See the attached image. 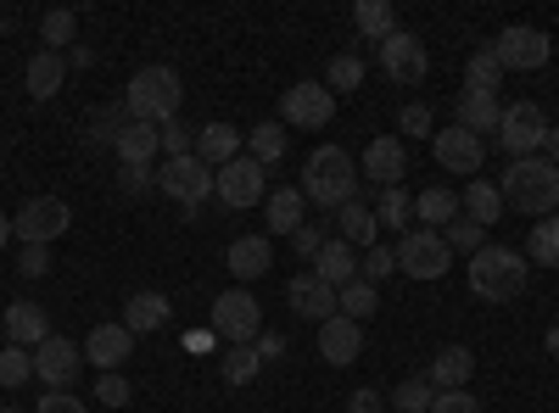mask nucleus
<instances>
[{"label":"nucleus","instance_id":"nucleus-1","mask_svg":"<svg viewBox=\"0 0 559 413\" xmlns=\"http://www.w3.org/2000/svg\"><path fill=\"white\" fill-rule=\"evenodd\" d=\"M358 185H364V173H358V162L342 146H319L302 162V196L313 207H324V212H342L347 202H358Z\"/></svg>","mask_w":559,"mask_h":413},{"label":"nucleus","instance_id":"nucleus-2","mask_svg":"<svg viewBox=\"0 0 559 413\" xmlns=\"http://www.w3.org/2000/svg\"><path fill=\"white\" fill-rule=\"evenodd\" d=\"M498 196H503V207H515V212L548 218V212H559V168H554L548 157H521V162H509Z\"/></svg>","mask_w":559,"mask_h":413},{"label":"nucleus","instance_id":"nucleus-3","mask_svg":"<svg viewBox=\"0 0 559 413\" xmlns=\"http://www.w3.org/2000/svg\"><path fill=\"white\" fill-rule=\"evenodd\" d=\"M179 101H185V84H179V73H174L168 62L140 68V73L129 78V89H123L129 118H134V123H152V129L174 123V118H179Z\"/></svg>","mask_w":559,"mask_h":413},{"label":"nucleus","instance_id":"nucleus-4","mask_svg":"<svg viewBox=\"0 0 559 413\" xmlns=\"http://www.w3.org/2000/svg\"><path fill=\"white\" fill-rule=\"evenodd\" d=\"M526 274H532L526 252L481 246V252L471 257V268H464V280H471V291H476L481 302H515V296L526 291Z\"/></svg>","mask_w":559,"mask_h":413},{"label":"nucleus","instance_id":"nucleus-5","mask_svg":"<svg viewBox=\"0 0 559 413\" xmlns=\"http://www.w3.org/2000/svg\"><path fill=\"white\" fill-rule=\"evenodd\" d=\"M207 325H213V336L229 341V347H252V341L263 336V307H258V296H252L247 286H229V291L213 296Z\"/></svg>","mask_w":559,"mask_h":413},{"label":"nucleus","instance_id":"nucleus-6","mask_svg":"<svg viewBox=\"0 0 559 413\" xmlns=\"http://www.w3.org/2000/svg\"><path fill=\"white\" fill-rule=\"evenodd\" d=\"M68 229H73V207L62 196H28L17 207V218H12V235L23 246H51V241L68 235Z\"/></svg>","mask_w":559,"mask_h":413},{"label":"nucleus","instance_id":"nucleus-7","mask_svg":"<svg viewBox=\"0 0 559 413\" xmlns=\"http://www.w3.org/2000/svg\"><path fill=\"white\" fill-rule=\"evenodd\" d=\"M453 268V252L442 241V229H403L397 241V274H408V280H442V274Z\"/></svg>","mask_w":559,"mask_h":413},{"label":"nucleus","instance_id":"nucleus-8","mask_svg":"<svg viewBox=\"0 0 559 413\" xmlns=\"http://www.w3.org/2000/svg\"><path fill=\"white\" fill-rule=\"evenodd\" d=\"M492 57H498L503 73H537V68H548V57H554V39H548L543 28H532V23H509V28L492 39Z\"/></svg>","mask_w":559,"mask_h":413},{"label":"nucleus","instance_id":"nucleus-9","mask_svg":"<svg viewBox=\"0 0 559 413\" xmlns=\"http://www.w3.org/2000/svg\"><path fill=\"white\" fill-rule=\"evenodd\" d=\"M213 196H218L229 212L269 202V168H263V162H252V157L241 151L236 162H224V168L213 173Z\"/></svg>","mask_w":559,"mask_h":413},{"label":"nucleus","instance_id":"nucleus-10","mask_svg":"<svg viewBox=\"0 0 559 413\" xmlns=\"http://www.w3.org/2000/svg\"><path fill=\"white\" fill-rule=\"evenodd\" d=\"M157 191H163L168 202H179L185 212H197V207L213 196V168H207L202 157H168V162L157 168Z\"/></svg>","mask_w":559,"mask_h":413},{"label":"nucleus","instance_id":"nucleus-11","mask_svg":"<svg viewBox=\"0 0 559 413\" xmlns=\"http://www.w3.org/2000/svg\"><path fill=\"white\" fill-rule=\"evenodd\" d=\"M543 141H548V118L537 101H515L503 107V123H498V146L509 151V162L521 157H543Z\"/></svg>","mask_w":559,"mask_h":413},{"label":"nucleus","instance_id":"nucleus-12","mask_svg":"<svg viewBox=\"0 0 559 413\" xmlns=\"http://www.w3.org/2000/svg\"><path fill=\"white\" fill-rule=\"evenodd\" d=\"M336 118V96L324 89V78H302L280 96V123L286 129H324Z\"/></svg>","mask_w":559,"mask_h":413},{"label":"nucleus","instance_id":"nucleus-13","mask_svg":"<svg viewBox=\"0 0 559 413\" xmlns=\"http://www.w3.org/2000/svg\"><path fill=\"white\" fill-rule=\"evenodd\" d=\"M376 57H381V73H386L392 84H419V78L431 73V51H426V45H419V34H408V28H397L392 39H381Z\"/></svg>","mask_w":559,"mask_h":413},{"label":"nucleus","instance_id":"nucleus-14","mask_svg":"<svg viewBox=\"0 0 559 413\" xmlns=\"http://www.w3.org/2000/svg\"><path fill=\"white\" fill-rule=\"evenodd\" d=\"M358 173L369 179V185H381V191H397L403 179H408V146L397 141V134H376V141L364 146Z\"/></svg>","mask_w":559,"mask_h":413},{"label":"nucleus","instance_id":"nucleus-15","mask_svg":"<svg viewBox=\"0 0 559 413\" xmlns=\"http://www.w3.org/2000/svg\"><path fill=\"white\" fill-rule=\"evenodd\" d=\"M79 369H84V347H73L68 336H45L34 347V375L51 386V391H68L79 380Z\"/></svg>","mask_w":559,"mask_h":413},{"label":"nucleus","instance_id":"nucleus-16","mask_svg":"<svg viewBox=\"0 0 559 413\" xmlns=\"http://www.w3.org/2000/svg\"><path fill=\"white\" fill-rule=\"evenodd\" d=\"M431 151H437V168L442 173H476L487 162V141H476V134L459 129V123H448V129L431 134Z\"/></svg>","mask_w":559,"mask_h":413},{"label":"nucleus","instance_id":"nucleus-17","mask_svg":"<svg viewBox=\"0 0 559 413\" xmlns=\"http://www.w3.org/2000/svg\"><path fill=\"white\" fill-rule=\"evenodd\" d=\"M358 352H364V325L358 318H324L319 325V357L331 363V369H347V363H358Z\"/></svg>","mask_w":559,"mask_h":413},{"label":"nucleus","instance_id":"nucleus-18","mask_svg":"<svg viewBox=\"0 0 559 413\" xmlns=\"http://www.w3.org/2000/svg\"><path fill=\"white\" fill-rule=\"evenodd\" d=\"M129 352H134V336L123 330V318H118V325H96L90 341H84V357L96 363V375H118L129 363Z\"/></svg>","mask_w":559,"mask_h":413},{"label":"nucleus","instance_id":"nucleus-19","mask_svg":"<svg viewBox=\"0 0 559 413\" xmlns=\"http://www.w3.org/2000/svg\"><path fill=\"white\" fill-rule=\"evenodd\" d=\"M286 302H292V313L313 318V325H324V318H336V286H324L313 268H308V274H297V280L286 286Z\"/></svg>","mask_w":559,"mask_h":413},{"label":"nucleus","instance_id":"nucleus-20","mask_svg":"<svg viewBox=\"0 0 559 413\" xmlns=\"http://www.w3.org/2000/svg\"><path fill=\"white\" fill-rule=\"evenodd\" d=\"M224 263H229V274H236V286H252L274 268V246H269V235H236L229 252H224Z\"/></svg>","mask_w":559,"mask_h":413},{"label":"nucleus","instance_id":"nucleus-21","mask_svg":"<svg viewBox=\"0 0 559 413\" xmlns=\"http://www.w3.org/2000/svg\"><path fill=\"white\" fill-rule=\"evenodd\" d=\"M453 123L471 129L476 141H487V134H498V123H503V101H498V96H476V89H459Z\"/></svg>","mask_w":559,"mask_h":413},{"label":"nucleus","instance_id":"nucleus-22","mask_svg":"<svg viewBox=\"0 0 559 413\" xmlns=\"http://www.w3.org/2000/svg\"><path fill=\"white\" fill-rule=\"evenodd\" d=\"M0 325H7V341H12V347H28V352H34L45 336H51V318H45V307L28 302V296L0 313Z\"/></svg>","mask_w":559,"mask_h":413},{"label":"nucleus","instance_id":"nucleus-23","mask_svg":"<svg viewBox=\"0 0 559 413\" xmlns=\"http://www.w3.org/2000/svg\"><path fill=\"white\" fill-rule=\"evenodd\" d=\"M174 318V302L163 296V291H134L129 302H123V330L129 336H152V330H163Z\"/></svg>","mask_w":559,"mask_h":413},{"label":"nucleus","instance_id":"nucleus-24","mask_svg":"<svg viewBox=\"0 0 559 413\" xmlns=\"http://www.w3.org/2000/svg\"><path fill=\"white\" fill-rule=\"evenodd\" d=\"M471 375H476V352L471 347H442L431 357V369H426V380L437 391H471Z\"/></svg>","mask_w":559,"mask_h":413},{"label":"nucleus","instance_id":"nucleus-25","mask_svg":"<svg viewBox=\"0 0 559 413\" xmlns=\"http://www.w3.org/2000/svg\"><path fill=\"white\" fill-rule=\"evenodd\" d=\"M23 84H28V96H34V101H51L57 89L68 84V57H57V51H34L28 68H23Z\"/></svg>","mask_w":559,"mask_h":413},{"label":"nucleus","instance_id":"nucleus-26","mask_svg":"<svg viewBox=\"0 0 559 413\" xmlns=\"http://www.w3.org/2000/svg\"><path fill=\"white\" fill-rule=\"evenodd\" d=\"M118 162L123 168H157V151H163V134L152 129V123H129L123 134H118Z\"/></svg>","mask_w":559,"mask_h":413},{"label":"nucleus","instance_id":"nucleus-27","mask_svg":"<svg viewBox=\"0 0 559 413\" xmlns=\"http://www.w3.org/2000/svg\"><path fill=\"white\" fill-rule=\"evenodd\" d=\"M241 146H247V134H236L229 123H207V129H197V157H202L213 173H218L224 162H236Z\"/></svg>","mask_w":559,"mask_h":413},{"label":"nucleus","instance_id":"nucleus-28","mask_svg":"<svg viewBox=\"0 0 559 413\" xmlns=\"http://www.w3.org/2000/svg\"><path fill=\"white\" fill-rule=\"evenodd\" d=\"M263 207H269V235H297L308 196H302V185H280V191H269Z\"/></svg>","mask_w":559,"mask_h":413},{"label":"nucleus","instance_id":"nucleus-29","mask_svg":"<svg viewBox=\"0 0 559 413\" xmlns=\"http://www.w3.org/2000/svg\"><path fill=\"white\" fill-rule=\"evenodd\" d=\"M313 274H319L324 286H336V291H342V286L358 280V252H353L347 241H324V252L313 257Z\"/></svg>","mask_w":559,"mask_h":413},{"label":"nucleus","instance_id":"nucleus-30","mask_svg":"<svg viewBox=\"0 0 559 413\" xmlns=\"http://www.w3.org/2000/svg\"><path fill=\"white\" fill-rule=\"evenodd\" d=\"M336 223H342L336 241H347L353 252H358V246H381V223H376V207H369V202H347V207L336 212Z\"/></svg>","mask_w":559,"mask_h":413},{"label":"nucleus","instance_id":"nucleus-31","mask_svg":"<svg viewBox=\"0 0 559 413\" xmlns=\"http://www.w3.org/2000/svg\"><path fill=\"white\" fill-rule=\"evenodd\" d=\"M353 28L369 45H381V39L397 34V7H392V0H358V7H353Z\"/></svg>","mask_w":559,"mask_h":413},{"label":"nucleus","instance_id":"nucleus-32","mask_svg":"<svg viewBox=\"0 0 559 413\" xmlns=\"http://www.w3.org/2000/svg\"><path fill=\"white\" fill-rule=\"evenodd\" d=\"M459 207H464V218L481 223V229H492V223L503 218V196H498V185H487V179H476V185H464Z\"/></svg>","mask_w":559,"mask_h":413},{"label":"nucleus","instance_id":"nucleus-33","mask_svg":"<svg viewBox=\"0 0 559 413\" xmlns=\"http://www.w3.org/2000/svg\"><path fill=\"white\" fill-rule=\"evenodd\" d=\"M464 89H476V96H498L503 89V68L492 57V45H481V51L464 62Z\"/></svg>","mask_w":559,"mask_h":413},{"label":"nucleus","instance_id":"nucleus-34","mask_svg":"<svg viewBox=\"0 0 559 413\" xmlns=\"http://www.w3.org/2000/svg\"><path fill=\"white\" fill-rule=\"evenodd\" d=\"M414 218H419V223H442V229H448V223L459 218V191H448V185L419 191V196H414Z\"/></svg>","mask_w":559,"mask_h":413},{"label":"nucleus","instance_id":"nucleus-35","mask_svg":"<svg viewBox=\"0 0 559 413\" xmlns=\"http://www.w3.org/2000/svg\"><path fill=\"white\" fill-rule=\"evenodd\" d=\"M129 123H134V118H129V107H123V101L96 107V112H90V134H84V141H90V146H118V134H123Z\"/></svg>","mask_w":559,"mask_h":413},{"label":"nucleus","instance_id":"nucleus-36","mask_svg":"<svg viewBox=\"0 0 559 413\" xmlns=\"http://www.w3.org/2000/svg\"><path fill=\"white\" fill-rule=\"evenodd\" d=\"M258 369H263L258 347H224V357H218L224 386H252V380H258Z\"/></svg>","mask_w":559,"mask_h":413},{"label":"nucleus","instance_id":"nucleus-37","mask_svg":"<svg viewBox=\"0 0 559 413\" xmlns=\"http://www.w3.org/2000/svg\"><path fill=\"white\" fill-rule=\"evenodd\" d=\"M526 263H537V268H559V212H548L543 223H532Z\"/></svg>","mask_w":559,"mask_h":413},{"label":"nucleus","instance_id":"nucleus-38","mask_svg":"<svg viewBox=\"0 0 559 413\" xmlns=\"http://www.w3.org/2000/svg\"><path fill=\"white\" fill-rule=\"evenodd\" d=\"M386 402H392L397 413H431V402H437V386H431L426 375H408V380H403V386H397Z\"/></svg>","mask_w":559,"mask_h":413},{"label":"nucleus","instance_id":"nucleus-39","mask_svg":"<svg viewBox=\"0 0 559 413\" xmlns=\"http://www.w3.org/2000/svg\"><path fill=\"white\" fill-rule=\"evenodd\" d=\"M376 307H381V296H376V286H369V280H353V286L336 291V313H342V318H358V325H364Z\"/></svg>","mask_w":559,"mask_h":413},{"label":"nucleus","instance_id":"nucleus-40","mask_svg":"<svg viewBox=\"0 0 559 413\" xmlns=\"http://www.w3.org/2000/svg\"><path fill=\"white\" fill-rule=\"evenodd\" d=\"M358 84H364V57H353V51L331 57V68H324V89H331V96H347V89H358Z\"/></svg>","mask_w":559,"mask_h":413},{"label":"nucleus","instance_id":"nucleus-41","mask_svg":"<svg viewBox=\"0 0 559 413\" xmlns=\"http://www.w3.org/2000/svg\"><path fill=\"white\" fill-rule=\"evenodd\" d=\"M39 39H45V51L62 57L68 45L79 39V17H73V12H45V17H39Z\"/></svg>","mask_w":559,"mask_h":413},{"label":"nucleus","instance_id":"nucleus-42","mask_svg":"<svg viewBox=\"0 0 559 413\" xmlns=\"http://www.w3.org/2000/svg\"><path fill=\"white\" fill-rule=\"evenodd\" d=\"M247 157L263 162V168L286 157V134H280V123H258V129L247 134Z\"/></svg>","mask_w":559,"mask_h":413},{"label":"nucleus","instance_id":"nucleus-43","mask_svg":"<svg viewBox=\"0 0 559 413\" xmlns=\"http://www.w3.org/2000/svg\"><path fill=\"white\" fill-rule=\"evenodd\" d=\"M442 241H448V252H464V257H476V252L487 246V229H481V223H471V218H453V223L442 229Z\"/></svg>","mask_w":559,"mask_h":413},{"label":"nucleus","instance_id":"nucleus-44","mask_svg":"<svg viewBox=\"0 0 559 413\" xmlns=\"http://www.w3.org/2000/svg\"><path fill=\"white\" fill-rule=\"evenodd\" d=\"M23 380H34V352L28 347H7V352H0V386L17 391Z\"/></svg>","mask_w":559,"mask_h":413},{"label":"nucleus","instance_id":"nucleus-45","mask_svg":"<svg viewBox=\"0 0 559 413\" xmlns=\"http://www.w3.org/2000/svg\"><path fill=\"white\" fill-rule=\"evenodd\" d=\"M408 218H414V196L397 185V191H381V202H376V223H392V229H408Z\"/></svg>","mask_w":559,"mask_h":413},{"label":"nucleus","instance_id":"nucleus-46","mask_svg":"<svg viewBox=\"0 0 559 413\" xmlns=\"http://www.w3.org/2000/svg\"><path fill=\"white\" fill-rule=\"evenodd\" d=\"M403 134H414V141H431V134H437V118H431L426 101H408L397 112V141H403Z\"/></svg>","mask_w":559,"mask_h":413},{"label":"nucleus","instance_id":"nucleus-47","mask_svg":"<svg viewBox=\"0 0 559 413\" xmlns=\"http://www.w3.org/2000/svg\"><path fill=\"white\" fill-rule=\"evenodd\" d=\"M386 274H397V246H369V257L358 263V280H369V286H381Z\"/></svg>","mask_w":559,"mask_h":413},{"label":"nucleus","instance_id":"nucleus-48","mask_svg":"<svg viewBox=\"0 0 559 413\" xmlns=\"http://www.w3.org/2000/svg\"><path fill=\"white\" fill-rule=\"evenodd\" d=\"M157 134H163V151H168V157H197V141H191V129H185L179 118L163 123Z\"/></svg>","mask_w":559,"mask_h":413},{"label":"nucleus","instance_id":"nucleus-49","mask_svg":"<svg viewBox=\"0 0 559 413\" xmlns=\"http://www.w3.org/2000/svg\"><path fill=\"white\" fill-rule=\"evenodd\" d=\"M17 274L23 280H45V274H51V246H23L17 252Z\"/></svg>","mask_w":559,"mask_h":413},{"label":"nucleus","instance_id":"nucleus-50","mask_svg":"<svg viewBox=\"0 0 559 413\" xmlns=\"http://www.w3.org/2000/svg\"><path fill=\"white\" fill-rule=\"evenodd\" d=\"M129 397H134V391H129L123 375H96V402H102V408H123Z\"/></svg>","mask_w":559,"mask_h":413},{"label":"nucleus","instance_id":"nucleus-51","mask_svg":"<svg viewBox=\"0 0 559 413\" xmlns=\"http://www.w3.org/2000/svg\"><path fill=\"white\" fill-rule=\"evenodd\" d=\"M324 241H331V235H324V223H302L297 235H292L297 257H319V252H324Z\"/></svg>","mask_w":559,"mask_h":413},{"label":"nucleus","instance_id":"nucleus-52","mask_svg":"<svg viewBox=\"0 0 559 413\" xmlns=\"http://www.w3.org/2000/svg\"><path fill=\"white\" fill-rule=\"evenodd\" d=\"M431 413H481V402H476L471 391H437Z\"/></svg>","mask_w":559,"mask_h":413},{"label":"nucleus","instance_id":"nucleus-53","mask_svg":"<svg viewBox=\"0 0 559 413\" xmlns=\"http://www.w3.org/2000/svg\"><path fill=\"white\" fill-rule=\"evenodd\" d=\"M118 185H123L129 196H146V191H157V168H123Z\"/></svg>","mask_w":559,"mask_h":413},{"label":"nucleus","instance_id":"nucleus-54","mask_svg":"<svg viewBox=\"0 0 559 413\" xmlns=\"http://www.w3.org/2000/svg\"><path fill=\"white\" fill-rule=\"evenodd\" d=\"M347 413H386V397H381L376 386H358V391L347 397Z\"/></svg>","mask_w":559,"mask_h":413},{"label":"nucleus","instance_id":"nucleus-55","mask_svg":"<svg viewBox=\"0 0 559 413\" xmlns=\"http://www.w3.org/2000/svg\"><path fill=\"white\" fill-rule=\"evenodd\" d=\"M39 413H90V402H79V397H68V391H45V397H39Z\"/></svg>","mask_w":559,"mask_h":413},{"label":"nucleus","instance_id":"nucleus-56","mask_svg":"<svg viewBox=\"0 0 559 413\" xmlns=\"http://www.w3.org/2000/svg\"><path fill=\"white\" fill-rule=\"evenodd\" d=\"M252 347H258V357H263V363H280V357H286V336H274V330H263Z\"/></svg>","mask_w":559,"mask_h":413},{"label":"nucleus","instance_id":"nucleus-57","mask_svg":"<svg viewBox=\"0 0 559 413\" xmlns=\"http://www.w3.org/2000/svg\"><path fill=\"white\" fill-rule=\"evenodd\" d=\"M543 157L559 168V129H548V141H543Z\"/></svg>","mask_w":559,"mask_h":413},{"label":"nucleus","instance_id":"nucleus-58","mask_svg":"<svg viewBox=\"0 0 559 413\" xmlns=\"http://www.w3.org/2000/svg\"><path fill=\"white\" fill-rule=\"evenodd\" d=\"M90 62H96V57H90L84 45H73V51H68V68H90Z\"/></svg>","mask_w":559,"mask_h":413},{"label":"nucleus","instance_id":"nucleus-59","mask_svg":"<svg viewBox=\"0 0 559 413\" xmlns=\"http://www.w3.org/2000/svg\"><path fill=\"white\" fill-rule=\"evenodd\" d=\"M543 347H548V357H559V325H548V336H543Z\"/></svg>","mask_w":559,"mask_h":413},{"label":"nucleus","instance_id":"nucleus-60","mask_svg":"<svg viewBox=\"0 0 559 413\" xmlns=\"http://www.w3.org/2000/svg\"><path fill=\"white\" fill-rule=\"evenodd\" d=\"M7 241H12V218H7V212H0V246H7Z\"/></svg>","mask_w":559,"mask_h":413},{"label":"nucleus","instance_id":"nucleus-61","mask_svg":"<svg viewBox=\"0 0 559 413\" xmlns=\"http://www.w3.org/2000/svg\"><path fill=\"white\" fill-rule=\"evenodd\" d=\"M0 413H23V408H0Z\"/></svg>","mask_w":559,"mask_h":413}]
</instances>
